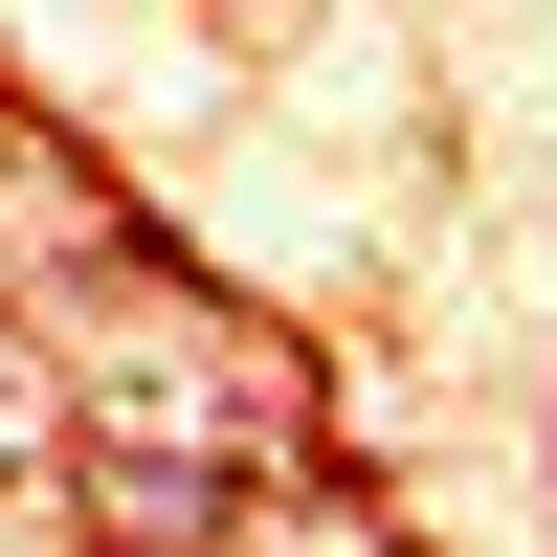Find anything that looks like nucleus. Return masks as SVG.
Instances as JSON below:
<instances>
[{
    "label": "nucleus",
    "instance_id": "f03ea898",
    "mask_svg": "<svg viewBox=\"0 0 557 557\" xmlns=\"http://www.w3.org/2000/svg\"><path fill=\"white\" fill-rule=\"evenodd\" d=\"M201 557H380V535H357L335 491H290V469H246V491H223V535H201Z\"/></svg>",
    "mask_w": 557,
    "mask_h": 557
},
{
    "label": "nucleus",
    "instance_id": "f257e3e1",
    "mask_svg": "<svg viewBox=\"0 0 557 557\" xmlns=\"http://www.w3.org/2000/svg\"><path fill=\"white\" fill-rule=\"evenodd\" d=\"M45 380H89V424H134V446H201V469H290V357H246L223 312H178V290H67L45 312Z\"/></svg>",
    "mask_w": 557,
    "mask_h": 557
}]
</instances>
